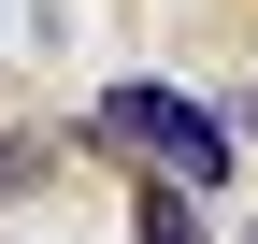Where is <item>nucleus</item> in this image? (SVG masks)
Wrapping results in <instances>:
<instances>
[{
    "mask_svg": "<svg viewBox=\"0 0 258 244\" xmlns=\"http://www.w3.org/2000/svg\"><path fill=\"white\" fill-rule=\"evenodd\" d=\"M86 130L115 144V158H144L158 187H230V130H215L201 101H172V86H101V115H86Z\"/></svg>",
    "mask_w": 258,
    "mask_h": 244,
    "instance_id": "obj_1",
    "label": "nucleus"
},
{
    "mask_svg": "<svg viewBox=\"0 0 258 244\" xmlns=\"http://www.w3.org/2000/svg\"><path fill=\"white\" fill-rule=\"evenodd\" d=\"M144 244H201V216H186V187H144Z\"/></svg>",
    "mask_w": 258,
    "mask_h": 244,
    "instance_id": "obj_2",
    "label": "nucleus"
},
{
    "mask_svg": "<svg viewBox=\"0 0 258 244\" xmlns=\"http://www.w3.org/2000/svg\"><path fill=\"white\" fill-rule=\"evenodd\" d=\"M29 172H43V144H0V187H29Z\"/></svg>",
    "mask_w": 258,
    "mask_h": 244,
    "instance_id": "obj_3",
    "label": "nucleus"
},
{
    "mask_svg": "<svg viewBox=\"0 0 258 244\" xmlns=\"http://www.w3.org/2000/svg\"><path fill=\"white\" fill-rule=\"evenodd\" d=\"M244 244H258V230H244Z\"/></svg>",
    "mask_w": 258,
    "mask_h": 244,
    "instance_id": "obj_4",
    "label": "nucleus"
}]
</instances>
